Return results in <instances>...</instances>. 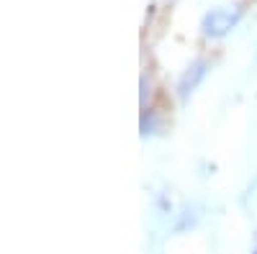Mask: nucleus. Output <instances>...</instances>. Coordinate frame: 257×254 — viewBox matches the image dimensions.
Returning <instances> with one entry per match:
<instances>
[{"label": "nucleus", "instance_id": "1", "mask_svg": "<svg viewBox=\"0 0 257 254\" xmlns=\"http://www.w3.org/2000/svg\"><path fill=\"white\" fill-rule=\"evenodd\" d=\"M237 18H239V13L237 11H226V8H221V11H213L211 16H206V34H211V36H221V34H226L234 24H237Z\"/></svg>", "mask_w": 257, "mask_h": 254}]
</instances>
